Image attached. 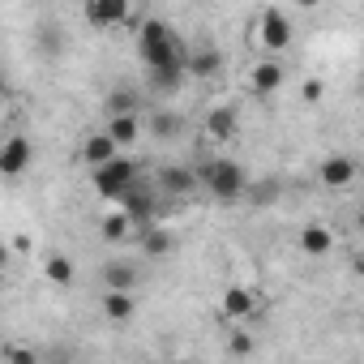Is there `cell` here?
<instances>
[{
  "instance_id": "25",
  "label": "cell",
  "mask_w": 364,
  "mask_h": 364,
  "mask_svg": "<svg viewBox=\"0 0 364 364\" xmlns=\"http://www.w3.org/2000/svg\"><path fill=\"white\" fill-rule=\"evenodd\" d=\"M266 198H279V185H274V180H266V185H257V189H249V202H253V206H262Z\"/></svg>"
},
{
  "instance_id": "14",
  "label": "cell",
  "mask_w": 364,
  "mask_h": 364,
  "mask_svg": "<svg viewBox=\"0 0 364 364\" xmlns=\"http://www.w3.org/2000/svg\"><path fill=\"white\" fill-rule=\"evenodd\" d=\"M99 309L107 321H133L137 317V291H103Z\"/></svg>"
},
{
  "instance_id": "8",
  "label": "cell",
  "mask_w": 364,
  "mask_h": 364,
  "mask_svg": "<svg viewBox=\"0 0 364 364\" xmlns=\"http://www.w3.org/2000/svg\"><path fill=\"white\" fill-rule=\"evenodd\" d=\"M31 163H35V141L22 137V133H14V137L5 141V150H0V171H5L9 180H18Z\"/></svg>"
},
{
  "instance_id": "4",
  "label": "cell",
  "mask_w": 364,
  "mask_h": 364,
  "mask_svg": "<svg viewBox=\"0 0 364 364\" xmlns=\"http://www.w3.org/2000/svg\"><path fill=\"white\" fill-rule=\"evenodd\" d=\"M82 18L95 26V31H116V26H137L141 14L124 0H86L82 5Z\"/></svg>"
},
{
  "instance_id": "13",
  "label": "cell",
  "mask_w": 364,
  "mask_h": 364,
  "mask_svg": "<svg viewBox=\"0 0 364 364\" xmlns=\"http://www.w3.org/2000/svg\"><path fill=\"white\" fill-rule=\"evenodd\" d=\"M82 159H86L90 171H99V167H107L112 159H120V146H116L107 133H90V137L82 141Z\"/></svg>"
},
{
  "instance_id": "3",
  "label": "cell",
  "mask_w": 364,
  "mask_h": 364,
  "mask_svg": "<svg viewBox=\"0 0 364 364\" xmlns=\"http://www.w3.org/2000/svg\"><path fill=\"white\" fill-rule=\"evenodd\" d=\"M137 180H141V176H137V163H133V159H124V154H120V159H112L107 167L90 171V185H95V193H99L103 202H120V198L137 185Z\"/></svg>"
},
{
  "instance_id": "2",
  "label": "cell",
  "mask_w": 364,
  "mask_h": 364,
  "mask_svg": "<svg viewBox=\"0 0 364 364\" xmlns=\"http://www.w3.org/2000/svg\"><path fill=\"white\" fill-rule=\"evenodd\" d=\"M198 180H202V189H206L215 202H223V206L249 198V171H245L236 159H206V163L198 167Z\"/></svg>"
},
{
  "instance_id": "19",
  "label": "cell",
  "mask_w": 364,
  "mask_h": 364,
  "mask_svg": "<svg viewBox=\"0 0 364 364\" xmlns=\"http://www.w3.org/2000/svg\"><path fill=\"white\" fill-rule=\"evenodd\" d=\"M300 249H304L309 257H326V253L334 249V232L321 228V223H309V228L300 232Z\"/></svg>"
},
{
  "instance_id": "10",
  "label": "cell",
  "mask_w": 364,
  "mask_h": 364,
  "mask_svg": "<svg viewBox=\"0 0 364 364\" xmlns=\"http://www.w3.org/2000/svg\"><path fill=\"white\" fill-rule=\"evenodd\" d=\"M206 137L210 141H232L236 133H240V112L232 107V103H219V107H210L206 112Z\"/></svg>"
},
{
  "instance_id": "30",
  "label": "cell",
  "mask_w": 364,
  "mask_h": 364,
  "mask_svg": "<svg viewBox=\"0 0 364 364\" xmlns=\"http://www.w3.org/2000/svg\"><path fill=\"white\" fill-rule=\"evenodd\" d=\"M355 274H360V287H364V257H355Z\"/></svg>"
},
{
  "instance_id": "27",
  "label": "cell",
  "mask_w": 364,
  "mask_h": 364,
  "mask_svg": "<svg viewBox=\"0 0 364 364\" xmlns=\"http://www.w3.org/2000/svg\"><path fill=\"white\" fill-rule=\"evenodd\" d=\"M321 95H326V86H321V82H304V99H309V103H317Z\"/></svg>"
},
{
  "instance_id": "6",
  "label": "cell",
  "mask_w": 364,
  "mask_h": 364,
  "mask_svg": "<svg viewBox=\"0 0 364 364\" xmlns=\"http://www.w3.org/2000/svg\"><path fill=\"white\" fill-rule=\"evenodd\" d=\"M283 77H287L283 60H279V56H266V60H257V65L249 69V90H253L257 99H270V95H279Z\"/></svg>"
},
{
  "instance_id": "26",
  "label": "cell",
  "mask_w": 364,
  "mask_h": 364,
  "mask_svg": "<svg viewBox=\"0 0 364 364\" xmlns=\"http://www.w3.org/2000/svg\"><path fill=\"white\" fill-rule=\"evenodd\" d=\"M228 351H232V355H249V351H253V338H249L245 330H236L232 343H228Z\"/></svg>"
},
{
  "instance_id": "20",
  "label": "cell",
  "mask_w": 364,
  "mask_h": 364,
  "mask_svg": "<svg viewBox=\"0 0 364 364\" xmlns=\"http://www.w3.org/2000/svg\"><path fill=\"white\" fill-rule=\"evenodd\" d=\"M43 279H48L52 287H73V279H77V266H73V257H65V253H52V257L43 262Z\"/></svg>"
},
{
  "instance_id": "11",
  "label": "cell",
  "mask_w": 364,
  "mask_h": 364,
  "mask_svg": "<svg viewBox=\"0 0 364 364\" xmlns=\"http://www.w3.org/2000/svg\"><path fill=\"white\" fill-rule=\"evenodd\" d=\"M159 189H163L171 202H180V198H189L193 189H202V180H198L193 167H163V171H159Z\"/></svg>"
},
{
  "instance_id": "21",
  "label": "cell",
  "mask_w": 364,
  "mask_h": 364,
  "mask_svg": "<svg viewBox=\"0 0 364 364\" xmlns=\"http://www.w3.org/2000/svg\"><path fill=\"white\" fill-rule=\"evenodd\" d=\"M141 253H146V257H167V253H171V232L146 228V232H141Z\"/></svg>"
},
{
  "instance_id": "29",
  "label": "cell",
  "mask_w": 364,
  "mask_h": 364,
  "mask_svg": "<svg viewBox=\"0 0 364 364\" xmlns=\"http://www.w3.org/2000/svg\"><path fill=\"white\" fill-rule=\"evenodd\" d=\"M355 228H360V236H364V202H360V210H355Z\"/></svg>"
},
{
  "instance_id": "23",
  "label": "cell",
  "mask_w": 364,
  "mask_h": 364,
  "mask_svg": "<svg viewBox=\"0 0 364 364\" xmlns=\"http://www.w3.org/2000/svg\"><path fill=\"white\" fill-rule=\"evenodd\" d=\"M5 364H43V355L31 343H9L5 347Z\"/></svg>"
},
{
  "instance_id": "16",
  "label": "cell",
  "mask_w": 364,
  "mask_h": 364,
  "mask_svg": "<svg viewBox=\"0 0 364 364\" xmlns=\"http://www.w3.org/2000/svg\"><path fill=\"white\" fill-rule=\"evenodd\" d=\"M223 52L219 48H193L189 52V77H219Z\"/></svg>"
},
{
  "instance_id": "9",
  "label": "cell",
  "mask_w": 364,
  "mask_h": 364,
  "mask_svg": "<svg viewBox=\"0 0 364 364\" xmlns=\"http://www.w3.org/2000/svg\"><path fill=\"white\" fill-rule=\"evenodd\" d=\"M120 210H124V215H129V219H133L137 228H146V223H150V219L159 215L154 189H150V185H141V180H137V185H133V189H129V193L120 198Z\"/></svg>"
},
{
  "instance_id": "5",
  "label": "cell",
  "mask_w": 364,
  "mask_h": 364,
  "mask_svg": "<svg viewBox=\"0 0 364 364\" xmlns=\"http://www.w3.org/2000/svg\"><path fill=\"white\" fill-rule=\"evenodd\" d=\"M257 43L270 52V56H279L287 43H291V18H287V9H274V5H266L262 14H257Z\"/></svg>"
},
{
  "instance_id": "12",
  "label": "cell",
  "mask_w": 364,
  "mask_h": 364,
  "mask_svg": "<svg viewBox=\"0 0 364 364\" xmlns=\"http://www.w3.org/2000/svg\"><path fill=\"white\" fill-rule=\"evenodd\" d=\"M219 313H223L228 321H249V317L257 313V296H253L249 287H228L223 300H219Z\"/></svg>"
},
{
  "instance_id": "24",
  "label": "cell",
  "mask_w": 364,
  "mask_h": 364,
  "mask_svg": "<svg viewBox=\"0 0 364 364\" xmlns=\"http://www.w3.org/2000/svg\"><path fill=\"white\" fill-rule=\"evenodd\" d=\"M150 133H154V137H176V133H180V116H171V112H159V116L150 120Z\"/></svg>"
},
{
  "instance_id": "28",
  "label": "cell",
  "mask_w": 364,
  "mask_h": 364,
  "mask_svg": "<svg viewBox=\"0 0 364 364\" xmlns=\"http://www.w3.org/2000/svg\"><path fill=\"white\" fill-rule=\"evenodd\" d=\"M43 364H69V355H60V351H56V355H43Z\"/></svg>"
},
{
  "instance_id": "17",
  "label": "cell",
  "mask_w": 364,
  "mask_h": 364,
  "mask_svg": "<svg viewBox=\"0 0 364 364\" xmlns=\"http://www.w3.org/2000/svg\"><path fill=\"white\" fill-rule=\"evenodd\" d=\"M103 133L116 141V146H133L141 137V116H107Z\"/></svg>"
},
{
  "instance_id": "1",
  "label": "cell",
  "mask_w": 364,
  "mask_h": 364,
  "mask_svg": "<svg viewBox=\"0 0 364 364\" xmlns=\"http://www.w3.org/2000/svg\"><path fill=\"white\" fill-rule=\"evenodd\" d=\"M137 56L150 73L154 95H176L180 82L189 77V48L167 22L159 18H141L137 22Z\"/></svg>"
},
{
  "instance_id": "18",
  "label": "cell",
  "mask_w": 364,
  "mask_h": 364,
  "mask_svg": "<svg viewBox=\"0 0 364 364\" xmlns=\"http://www.w3.org/2000/svg\"><path fill=\"white\" fill-rule=\"evenodd\" d=\"M103 291H137V266L129 262L103 266Z\"/></svg>"
},
{
  "instance_id": "22",
  "label": "cell",
  "mask_w": 364,
  "mask_h": 364,
  "mask_svg": "<svg viewBox=\"0 0 364 364\" xmlns=\"http://www.w3.org/2000/svg\"><path fill=\"white\" fill-rule=\"evenodd\" d=\"M107 116H137V95H133L129 86L112 90V95H107Z\"/></svg>"
},
{
  "instance_id": "7",
  "label": "cell",
  "mask_w": 364,
  "mask_h": 364,
  "mask_svg": "<svg viewBox=\"0 0 364 364\" xmlns=\"http://www.w3.org/2000/svg\"><path fill=\"white\" fill-rule=\"evenodd\" d=\"M355 171H360V163L351 154H326L317 163V180H321L326 189H347L351 180H355Z\"/></svg>"
},
{
  "instance_id": "15",
  "label": "cell",
  "mask_w": 364,
  "mask_h": 364,
  "mask_svg": "<svg viewBox=\"0 0 364 364\" xmlns=\"http://www.w3.org/2000/svg\"><path fill=\"white\" fill-rule=\"evenodd\" d=\"M133 232H137V223H133V219H129L120 206H116L112 215H103V219H99V236H103L107 245H124Z\"/></svg>"
}]
</instances>
